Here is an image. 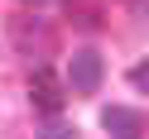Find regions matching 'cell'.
Returning <instances> with one entry per match:
<instances>
[{
    "instance_id": "cell-2",
    "label": "cell",
    "mask_w": 149,
    "mask_h": 139,
    "mask_svg": "<svg viewBox=\"0 0 149 139\" xmlns=\"http://www.w3.org/2000/svg\"><path fill=\"white\" fill-rule=\"evenodd\" d=\"M101 77H106V58H101L96 48H77L68 58V82H63V86L77 91V96H96V91H101Z\"/></svg>"
},
{
    "instance_id": "cell-5",
    "label": "cell",
    "mask_w": 149,
    "mask_h": 139,
    "mask_svg": "<svg viewBox=\"0 0 149 139\" xmlns=\"http://www.w3.org/2000/svg\"><path fill=\"white\" fill-rule=\"evenodd\" d=\"M34 139H77V129H72V125H58V120H48Z\"/></svg>"
},
{
    "instance_id": "cell-6",
    "label": "cell",
    "mask_w": 149,
    "mask_h": 139,
    "mask_svg": "<svg viewBox=\"0 0 149 139\" xmlns=\"http://www.w3.org/2000/svg\"><path fill=\"white\" fill-rule=\"evenodd\" d=\"M130 86H135V91H149V58L130 67Z\"/></svg>"
},
{
    "instance_id": "cell-1",
    "label": "cell",
    "mask_w": 149,
    "mask_h": 139,
    "mask_svg": "<svg viewBox=\"0 0 149 139\" xmlns=\"http://www.w3.org/2000/svg\"><path fill=\"white\" fill-rule=\"evenodd\" d=\"M10 43L24 53V58H53L58 53V29L39 15H15L10 19Z\"/></svg>"
},
{
    "instance_id": "cell-4",
    "label": "cell",
    "mask_w": 149,
    "mask_h": 139,
    "mask_svg": "<svg viewBox=\"0 0 149 139\" xmlns=\"http://www.w3.org/2000/svg\"><path fill=\"white\" fill-rule=\"evenodd\" d=\"M101 129L111 139H144L149 134V120L139 115L135 106H106L101 110Z\"/></svg>"
},
{
    "instance_id": "cell-7",
    "label": "cell",
    "mask_w": 149,
    "mask_h": 139,
    "mask_svg": "<svg viewBox=\"0 0 149 139\" xmlns=\"http://www.w3.org/2000/svg\"><path fill=\"white\" fill-rule=\"evenodd\" d=\"M34 5H43V0H34Z\"/></svg>"
},
{
    "instance_id": "cell-3",
    "label": "cell",
    "mask_w": 149,
    "mask_h": 139,
    "mask_svg": "<svg viewBox=\"0 0 149 139\" xmlns=\"http://www.w3.org/2000/svg\"><path fill=\"white\" fill-rule=\"evenodd\" d=\"M29 101L43 110V115H58L63 106H68V86H63V77H53L48 67H39L29 77Z\"/></svg>"
}]
</instances>
